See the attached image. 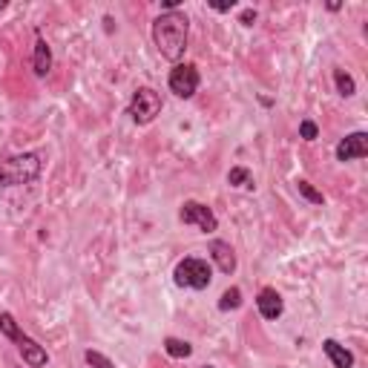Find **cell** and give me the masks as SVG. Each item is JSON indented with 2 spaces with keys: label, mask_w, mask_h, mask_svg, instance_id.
Here are the masks:
<instances>
[{
  "label": "cell",
  "mask_w": 368,
  "mask_h": 368,
  "mask_svg": "<svg viewBox=\"0 0 368 368\" xmlns=\"http://www.w3.org/2000/svg\"><path fill=\"white\" fill-rule=\"evenodd\" d=\"M297 190H300L302 199H305V202H311V205H323V202H325V196H323L320 190H316L311 182H305V179H300V182H297Z\"/></svg>",
  "instance_id": "e0dca14e"
},
{
  "label": "cell",
  "mask_w": 368,
  "mask_h": 368,
  "mask_svg": "<svg viewBox=\"0 0 368 368\" xmlns=\"http://www.w3.org/2000/svg\"><path fill=\"white\" fill-rule=\"evenodd\" d=\"M190 35V17L184 12H161L153 23V41L159 55L170 64H179L187 49Z\"/></svg>",
  "instance_id": "6da1fadb"
},
{
  "label": "cell",
  "mask_w": 368,
  "mask_h": 368,
  "mask_svg": "<svg viewBox=\"0 0 368 368\" xmlns=\"http://www.w3.org/2000/svg\"><path fill=\"white\" fill-rule=\"evenodd\" d=\"M239 23H242V27H253V23H256V9H244L239 15Z\"/></svg>",
  "instance_id": "44dd1931"
},
{
  "label": "cell",
  "mask_w": 368,
  "mask_h": 368,
  "mask_svg": "<svg viewBox=\"0 0 368 368\" xmlns=\"http://www.w3.org/2000/svg\"><path fill=\"white\" fill-rule=\"evenodd\" d=\"M167 84H170V92H173L176 98H193L196 92H199L202 78H199V69H196L193 64H176V69L170 72Z\"/></svg>",
  "instance_id": "8992f818"
},
{
  "label": "cell",
  "mask_w": 368,
  "mask_h": 368,
  "mask_svg": "<svg viewBox=\"0 0 368 368\" xmlns=\"http://www.w3.org/2000/svg\"><path fill=\"white\" fill-rule=\"evenodd\" d=\"M242 305V290L239 288H228L222 293V300H219V311H236Z\"/></svg>",
  "instance_id": "ac0fdd59"
},
{
  "label": "cell",
  "mask_w": 368,
  "mask_h": 368,
  "mask_svg": "<svg viewBox=\"0 0 368 368\" xmlns=\"http://www.w3.org/2000/svg\"><path fill=\"white\" fill-rule=\"evenodd\" d=\"M210 256H213V262H216V267L222 274H233L236 271V253H233V248L228 242H222V239H213L210 242Z\"/></svg>",
  "instance_id": "30bf717a"
},
{
  "label": "cell",
  "mask_w": 368,
  "mask_h": 368,
  "mask_svg": "<svg viewBox=\"0 0 368 368\" xmlns=\"http://www.w3.org/2000/svg\"><path fill=\"white\" fill-rule=\"evenodd\" d=\"M32 66H35V75H38V78H46V75H49V69H52V49H49V43L41 38V32L35 35Z\"/></svg>",
  "instance_id": "8fae6325"
},
{
  "label": "cell",
  "mask_w": 368,
  "mask_h": 368,
  "mask_svg": "<svg viewBox=\"0 0 368 368\" xmlns=\"http://www.w3.org/2000/svg\"><path fill=\"white\" fill-rule=\"evenodd\" d=\"M334 84H337V92L342 98H351L357 92V84H354V78L348 75L346 69H334Z\"/></svg>",
  "instance_id": "5bb4252c"
},
{
  "label": "cell",
  "mask_w": 368,
  "mask_h": 368,
  "mask_svg": "<svg viewBox=\"0 0 368 368\" xmlns=\"http://www.w3.org/2000/svg\"><path fill=\"white\" fill-rule=\"evenodd\" d=\"M164 351L173 360H187L193 354V346H190V342H184V339H179V337H167L164 339Z\"/></svg>",
  "instance_id": "4fadbf2b"
},
{
  "label": "cell",
  "mask_w": 368,
  "mask_h": 368,
  "mask_svg": "<svg viewBox=\"0 0 368 368\" xmlns=\"http://www.w3.org/2000/svg\"><path fill=\"white\" fill-rule=\"evenodd\" d=\"M368 156V133L357 130L337 144V161H357Z\"/></svg>",
  "instance_id": "52a82bcc"
},
{
  "label": "cell",
  "mask_w": 368,
  "mask_h": 368,
  "mask_svg": "<svg viewBox=\"0 0 368 368\" xmlns=\"http://www.w3.org/2000/svg\"><path fill=\"white\" fill-rule=\"evenodd\" d=\"M323 351H325V357L331 360L334 368H354V354L346 346H339L337 339H325L323 342Z\"/></svg>",
  "instance_id": "7c38bea8"
},
{
  "label": "cell",
  "mask_w": 368,
  "mask_h": 368,
  "mask_svg": "<svg viewBox=\"0 0 368 368\" xmlns=\"http://www.w3.org/2000/svg\"><path fill=\"white\" fill-rule=\"evenodd\" d=\"M179 3H182V0H164L161 9H164V12H176V9H179Z\"/></svg>",
  "instance_id": "603a6c76"
},
{
  "label": "cell",
  "mask_w": 368,
  "mask_h": 368,
  "mask_svg": "<svg viewBox=\"0 0 368 368\" xmlns=\"http://www.w3.org/2000/svg\"><path fill=\"white\" fill-rule=\"evenodd\" d=\"M228 184H233V187H248V190H253V187H256L248 167H233L230 173H228Z\"/></svg>",
  "instance_id": "9a60e30c"
},
{
  "label": "cell",
  "mask_w": 368,
  "mask_h": 368,
  "mask_svg": "<svg viewBox=\"0 0 368 368\" xmlns=\"http://www.w3.org/2000/svg\"><path fill=\"white\" fill-rule=\"evenodd\" d=\"M159 112H161V95H159L156 89H150V87L135 89L133 101H130V107H127V115L135 121V124H138V127L150 124V121H156Z\"/></svg>",
  "instance_id": "277c9868"
},
{
  "label": "cell",
  "mask_w": 368,
  "mask_h": 368,
  "mask_svg": "<svg viewBox=\"0 0 368 368\" xmlns=\"http://www.w3.org/2000/svg\"><path fill=\"white\" fill-rule=\"evenodd\" d=\"M0 334H3L6 339H17L23 331H20V325H17V320H15V316L9 314V311H3V314H0Z\"/></svg>",
  "instance_id": "2e32d148"
},
{
  "label": "cell",
  "mask_w": 368,
  "mask_h": 368,
  "mask_svg": "<svg viewBox=\"0 0 368 368\" xmlns=\"http://www.w3.org/2000/svg\"><path fill=\"white\" fill-rule=\"evenodd\" d=\"M179 219H182V225H193V228H199L202 233H216L219 230V219L216 213L202 205V202H184L182 210H179Z\"/></svg>",
  "instance_id": "5b68a950"
},
{
  "label": "cell",
  "mask_w": 368,
  "mask_h": 368,
  "mask_svg": "<svg viewBox=\"0 0 368 368\" xmlns=\"http://www.w3.org/2000/svg\"><path fill=\"white\" fill-rule=\"evenodd\" d=\"M256 308H259V314L265 316V320H279L282 311H285V302L277 293V288H262L259 297H256Z\"/></svg>",
  "instance_id": "9c48e42d"
},
{
  "label": "cell",
  "mask_w": 368,
  "mask_h": 368,
  "mask_svg": "<svg viewBox=\"0 0 368 368\" xmlns=\"http://www.w3.org/2000/svg\"><path fill=\"white\" fill-rule=\"evenodd\" d=\"M43 173V161L38 153H20L0 161V187H20L32 184Z\"/></svg>",
  "instance_id": "7a4b0ae2"
},
{
  "label": "cell",
  "mask_w": 368,
  "mask_h": 368,
  "mask_svg": "<svg viewBox=\"0 0 368 368\" xmlns=\"http://www.w3.org/2000/svg\"><path fill=\"white\" fill-rule=\"evenodd\" d=\"M15 346H17L20 357H23V362L32 365V368H43V365L49 362L46 348H43V346H38V342H35L32 337H27V334H20V337L15 339Z\"/></svg>",
  "instance_id": "ba28073f"
},
{
  "label": "cell",
  "mask_w": 368,
  "mask_h": 368,
  "mask_svg": "<svg viewBox=\"0 0 368 368\" xmlns=\"http://www.w3.org/2000/svg\"><path fill=\"white\" fill-rule=\"evenodd\" d=\"M205 368H213V365H205Z\"/></svg>",
  "instance_id": "d4e9b609"
},
{
  "label": "cell",
  "mask_w": 368,
  "mask_h": 368,
  "mask_svg": "<svg viewBox=\"0 0 368 368\" xmlns=\"http://www.w3.org/2000/svg\"><path fill=\"white\" fill-rule=\"evenodd\" d=\"M316 135H320V127H316L314 121H302V124H300V138H305V141H316Z\"/></svg>",
  "instance_id": "ffe728a7"
},
{
  "label": "cell",
  "mask_w": 368,
  "mask_h": 368,
  "mask_svg": "<svg viewBox=\"0 0 368 368\" xmlns=\"http://www.w3.org/2000/svg\"><path fill=\"white\" fill-rule=\"evenodd\" d=\"M173 279L179 288H190V290H205L210 288L213 282V267L207 259H199V256H184L176 271H173Z\"/></svg>",
  "instance_id": "3957f363"
},
{
  "label": "cell",
  "mask_w": 368,
  "mask_h": 368,
  "mask_svg": "<svg viewBox=\"0 0 368 368\" xmlns=\"http://www.w3.org/2000/svg\"><path fill=\"white\" fill-rule=\"evenodd\" d=\"M84 360H87V365H89V368H115V365L104 357V354H98V351H92V348L84 354Z\"/></svg>",
  "instance_id": "d6986e66"
},
{
  "label": "cell",
  "mask_w": 368,
  "mask_h": 368,
  "mask_svg": "<svg viewBox=\"0 0 368 368\" xmlns=\"http://www.w3.org/2000/svg\"><path fill=\"white\" fill-rule=\"evenodd\" d=\"M9 9V3H6V0H0V12H6Z\"/></svg>",
  "instance_id": "cb8c5ba5"
},
{
  "label": "cell",
  "mask_w": 368,
  "mask_h": 368,
  "mask_svg": "<svg viewBox=\"0 0 368 368\" xmlns=\"http://www.w3.org/2000/svg\"><path fill=\"white\" fill-rule=\"evenodd\" d=\"M236 6V0H228V3H210V9H216V12H230Z\"/></svg>",
  "instance_id": "7402d4cb"
}]
</instances>
